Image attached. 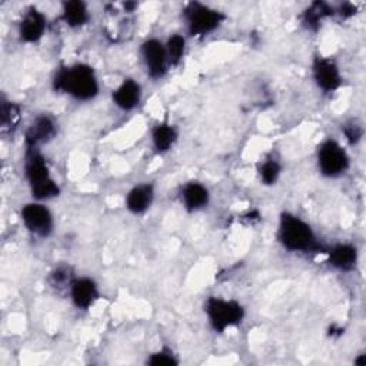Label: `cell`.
<instances>
[{
	"mask_svg": "<svg viewBox=\"0 0 366 366\" xmlns=\"http://www.w3.org/2000/svg\"><path fill=\"white\" fill-rule=\"evenodd\" d=\"M53 89L64 93L74 100H93L100 90L99 79L94 69L86 63H76L61 67L53 77Z\"/></svg>",
	"mask_w": 366,
	"mask_h": 366,
	"instance_id": "cell-1",
	"label": "cell"
},
{
	"mask_svg": "<svg viewBox=\"0 0 366 366\" xmlns=\"http://www.w3.org/2000/svg\"><path fill=\"white\" fill-rule=\"evenodd\" d=\"M277 240L289 252L310 253L322 250L312 226L290 212H283L279 217Z\"/></svg>",
	"mask_w": 366,
	"mask_h": 366,
	"instance_id": "cell-2",
	"label": "cell"
},
{
	"mask_svg": "<svg viewBox=\"0 0 366 366\" xmlns=\"http://www.w3.org/2000/svg\"><path fill=\"white\" fill-rule=\"evenodd\" d=\"M24 176L34 200L44 202L60 194V187L51 177L47 160L39 152V149H27L24 160Z\"/></svg>",
	"mask_w": 366,
	"mask_h": 366,
	"instance_id": "cell-3",
	"label": "cell"
},
{
	"mask_svg": "<svg viewBox=\"0 0 366 366\" xmlns=\"http://www.w3.org/2000/svg\"><path fill=\"white\" fill-rule=\"evenodd\" d=\"M183 16L186 20L187 33L194 37L209 36L226 20V16L220 10L199 1L187 3L183 10Z\"/></svg>",
	"mask_w": 366,
	"mask_h": 366,
	"instance_id": "cell-4",
	"label": "cell"
},
{
	"mask_svg": "<svg viewBox=\"0 0 366 366\" xmlns=\"http://www.w3.org/2000/svg\"><path fill=\"white\" fill-rule=\"evenodd\" d=\"M204 313L212 329L217 333H223L242 323L244 307L237 300L212 296L204 305Z\"/></svg>",
	"mask_w": 366,
	"mask_h": 366,
	"instance_id": "cell-5",
	"label": "cell"
},
{
	"mask_svg": "<svg viewBox=\"0 0 366 366\" xmlns=\"http://www.w3.org/2000/svg\"><path fill=\"white\" fill-rule=\"evenodd\" d=\"M350 157L346 149L335 139L323 140L317 147V167L325 177H339L347 172Z\"/></svg>",
	"mask_w": 366,
	"mask_h": 366,
	"instance_id": "cell-6",
	"label": "cell"
},
{
	"mask_svg": "<svg viewBox=\"0 0 366 366\" xmlns=\"http://www.w3.org/2000/svg\"><path fill=\"white\" fill-rule=\"evenodd\" d=\"M20 217L26 229L37 237H47L53 232V227H54L53 214L50 209L41 202L36 200V202L26 203L20 209Z\"/></svg>",
	"mask_w": 366,
	"mask_h": 366,
	"instance_id": "cell-7",
	"label": "cell"
},
{
	"mask_svg": "<svg viewBox=\"0 0 366 366\" xmlns=\"http://www.w3.org/2000/svg\"><path fill=\"white\" fill-rule=\"evenodd\" d=\"M140 54L147 71V76L153 80L162 79L169 67V57L166 46L156 37L146 39L140 46Z\"/></svg>",
	"mask_w": 366,
	"mask_h": 366,
	"instance_id": "cell-8",
	"label": "cell"
},
{
	"mask_svg": "<svg viewBox=\"0 0 366 366\" xmlns=\"http://www.w3.org/2000/svg\"><path fill=\"white\" fill-rule=\"evenodd\" d=\"M312 77L323 93H333L342 84V74L335 60L329 57H315L312 61Z\"/></svg>",
	"mask_w": 366,
	"mask_h": 366,
	"instance_id": "cell-9",
	"label": "cell"
},
{
	"mask_svg": "<svg viewBox=\"0 0 366 366\" xmlns=\"http://www.w3.org/2000/svg\"><path fill=\"white\" fill-rule=\"evenodd\" d=\"M57 133V124L49 114H39L24 133L27 149H39L40 144L50 142Z\"/></svg>",
	"mask_w": 366,
	"mask_h": 366,
	"instance_id": "cell-10",
	"label": "cell"
},
{
	"mask_svg": "<svg viewBox=\"0 0 366 366\" xmlns=\"http://www.w3.org/2000/svg\"><path fill=\"white\" fill-rule=\"evenodd\" d=\"M47 19L36 7H30L19 23V37L24 43H37L46 33Z\"/></svg>",
	"mask_w": 366,
	"mask_h": 366,
	"instance_id": "cell-11",
	"label": "cell"
},
{
	"mask_svg": "<svg viewBox=\"0 0 366 366\" xmlns=\"http://www.w3.org/2000/svg\"><path fill=\"white\" fill-rule=\"evenodd\" d=\"M70 299L77 309H90L99 299L97 283L92 277H74L69 285Z\"/></svg>",
	"mask_w": 366,
	"mask_h": 366,
	"instance_id": "cell-12",
	"label": "cell"
},
{
	"mask_svg": "<svg viewBox=\"0 0 366 366\" xmlns=\"http://www.w3.org/2000/svg\"><path fill=\"white\" fill-rule=\"evenodd\" d=\"M112 100L116 107L124 112L136 109L142 102V86L134 79H124L113 92Z\"/></svg>",
	"mask_w": 366,
	"mask_h": 366,
	"instance_id": "cell-13",
	"label": "cell"
},
{
	"mask_svg": "<svg viewBox=\"0 0 366 366\" xmlns=\"http://www.w3.org/2000/svg\"><path fill=\"white\" fill-rule=\"evenodd\" d=\"M154 200V187L152 183H139L133 186L124 197L126 209L132 214H143Z\"/></svg>",
	"mask_w": 366,
	"mask_h": 366,
	"instance_id": "cell-14",
	"label": "cell"
},
{
	"mask_svg": "<svg viewBox=\"0 0 366 366\" xmlns=\"http://www.w3.org/2000/svg\"><path fill=\"white\" fill-rule=\"evenodd\" d=\"M180 199H182L183 207L187 212L193 213L207 207L210 202V193H209V189L200 182H187L182 187Z\"/></svg>",
	"mask_w": 366,
	"mask_h": 366,
	"instance_id": "cell-15",
	"label": "cell"
},
{
	"mask_svg": "<svg viewBox=\"0 0 366 366\" xmlns=\"http://www.w3.org/2000/svg\"><path fill=\"white\" fill-rule=\"evenodd\" d=\"M327 262L340 272H350L357 263V249L350 243H337L327 252Z\"/></svg>",
	"mask_w": 366,
	"mask_h": 366,
	"instance_id": "cell-16",
	"label": "cell"
},
{
	"mask_svg": "<svg viewBox=\"0 0 366 366\" xmlns=\"http://www.w3.org/2000/svg\"><path fill=\"white\" fill-rule=\"evenodd\" d=\"M90 19L89 7L84 1L69 0L61 4V20L70 29L83 27Z\"/></svg>",
	"mask_w": 366,
	"mask_h": 366,
	"instance_id": "cell-17",
	"label": "cell"
},
{
	"mask_svg": "<svg viewBox=\"0 0 366 366\" xmlns=\"http://www.w3.org/2000/svg\"><path fill=\"white\" fill-rule=\"evenodd\" d=\"M177 140V130L173 124L162 122L152 130V144L157 153L169 152Z\"/></svg>",
	"mask_w": 366,
	"mask_h": 366,
	"instance_id": "cell-18",
	"label": "cell"
},
{
	"mask_svg": "<svg viewBox=\"0 0 366 366\" xmlns=\"http://www.w3.org/2000/svg\"><path fill=\"white\" fill-rule=\"evenodd\" d=\"M332 14H335V9L330 4L325 1H315L302 13V23L306 29L315 31L320 27V21Z\"/></svg>",
	"mask_w": 366,
	"mask_h": 366,
	"instance_id": "cell-19",
	"label": "cell"
},
{
	"mask_svg": "<svg viewBox=\"0 0 366 366\" xmlns=\"http://www.w3.org/2000/svg\"><path fill=\"white\" fill-rule=\"evenodd\" d=\"M164 46H166L169 63L170 64H179L180 60L184 56V51H186V39L182 34L174 33L167 39Z\"/></svg>",
	"mask_w": 366,
	"mask_h": 366,
	"instance_id": "cell-20",
	"label": "cell"
},
{
	"mask_svg": "<svg viewBox=\"0 0 366 366\" xmlns=\"http://www.w3.org/2000/svg\"><path fill=\"white\" fill-rule=\"evenodd\" d=\"M20 119V109L16 103L6 100L4 97L1 99V104H0V123H1V129H13L16 127L17 122Z\"/></svg>",
	"mask_w": 366,
	"mask_h": 366,
	"instance_id": "cell-21",
	"label": "cell"
},
{
	"mask_svg": "<svg viewBox=\"0 0 366 366\" xmlns=\"http://www.w3.org/2000/svg\"><path fill=\"white\" fill-rule=\"evenodd\" d=\"M257 172H259L260 182L266 186H272V184H276V182L279 180V176L282 173V166L276 159L270 157L260 163Z\"/></svg>",
	"mask_w": 366,
	"mask_h": 366,
	"instance_id": "cell-22",
	"label": "cell"
},
{
	"mask_svg": "<svg viewBox=\"0 0 366 366\" xmlns=\"http://www.w3.org/2000/svg\"><path fill=\"white\" fill-rule=\"evenodd\" d=\"M177 363L179 360L176 359L173 352L167 349L157 350L147 357V365H152V366H176Z\"/></svg>",
	"mask_w": 366,
	"mask_h": 366,
	"instance_id": "cell-23",
	"label": "cell"
},
{
	"mask_svg": "<svg viewBox=\"0 0 366 366\" xmlns=\"http://www.w3.org/2000/svg\"><path fill=\"white\" fill-rule=\"evenodd\" d=\"M342 130H343V134L346 136V139H347V142L350 144L359 143L362 140V137H363V127L357 122H355V120H350V122L345 123Z\"/></svg>",
	"mask_w": 366,
	"mask_h": 366,
	"instance_id": "cell-24",
	"label": "cell"
},
{
	"mask_svg": "<svg viewBox=\"0 0 366 366\" xmlns=\"http://www.w3.org/2000/svg\"><path fill=\"white\" fill-rule=\"evenodd\" d=\"M339 13H340L343 17H350V16H353V14L356 13V9H355L352 4L345 3V4H342V6H340Z\"/></svg>",
	"mask_w": 366,
	"mask_h": 366,
	"instance_id": "cell-25",
	"label": "cell"
}]
</instances>
